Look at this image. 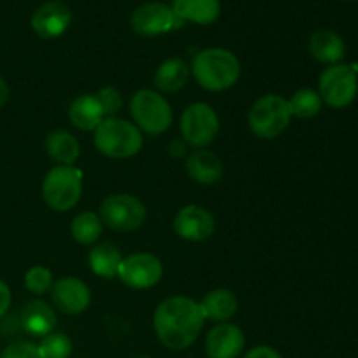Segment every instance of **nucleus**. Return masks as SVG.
Instances as JSON below:
<instances>
[{
    "instance_id": "1",
    "label": "nucleus",
    "mask_w": 358,
    "mask_h": 358,
    "mask_svg": "<svg viewBox=\"0 0 358 358\" xmlns=\"http://www.w3.org/2000/svg\"><path fill=\"white\" fill-rule=\"evenodd\" d=\"M205 322L198 301L185 296H171L161 301L152 317L157 339L171 352L187 350L201 334Z\"/></svg>"
},
{
    "instance_id": "2",
    "label": "nucleus",
    "mask_w": 358,
    "mask_h": 358,
    "mask_svg": "<svg viewBox=\"0 0 358 358\" xmlns=\"http://www.w3.org/2000/svg\"><path fill=\"white\" fill-rule=\"evenodd\" d=\"M192 77L206 91H226L238 83L241 63L234 52L224 48H208L192 59Z\"/></svg>"
},
{
    "instance_id": "3",
    "label": "nucleus",
    "mask_w": 358,
    "mask_h": 358,
    "mask_svg": "<svg viewBox=\"0 0 358 358\" xmlns=\"http://www.w3.org/2000/svg\"><path fill=\"white\" fill-rule=\"evenodd\" d=\"M93 143L101 156L110 159H128L142 150L143 136L131 121L107 117L94 129Z\"/></svg>"
},
{
    "instance_id": "4",
    "label": "nucleus",
    "mask_w": 358,
    "mask_h": 358,
    "mask_svg": "<svg viewBox=\"0 0 358 358\" xmlns=\"http://www.w3.org/2000/svg\"><path fill=\"white\" fill-rule=\"evenodd\" d=\"M133 124L150 136L168 131L173 122V110L161 93L154 90H138L129 100Z\"/></svg>"
},
{
    "instance_id": "5",
    "label": "nucleus",
    "mask_w": 358,
    "mask_h": 358,
    "mask_svg": "<svg viewBox=\"0 0 358 358\" xmlns=\"http://www.w3.org/2000/svg\"><path fill=\"white\" fill-rule=\"evenodd\" d=\"M83 196V171L76 166L56 164L42 182V198L52 212L76 208Z\"/></svg>"
},
{
    "instance_id": "6",
    "label": "nucleus",
    "mask_w": 358,
    "mask_h": 358,
    "mask_svg": "<svg viewBox=\"0 0 358 358\" xmlns=\"http://www.w3.org/2000/svg\"><path fill=\"white\" fill-rule=\"evenodd\" d=\"M292 114L289 100L282 94L268 93L257 98L248 110V126L252 133L262 140L278 138L290 126Z\"/></svg>"
},
{
    "instance_id": "7",
    "label": "nucleus",
    "mask_w": 358,
    "mask_h": 358,
    "mask_svg": "<svg viewBox=\"0 0 358 358\" xmlns=\"http://www.w3.org/2000/svg\"><path fill=\"white\" fill-rule=\"evenodd\" d=\"M100 219L103 226L117 233H131L140 229L147 220V208L136 196L119 192L101 201Z\"/></svg>"
},
{
    "instance_id": "8",
    "label": "nucleus",
    "mask_w": 358,
    "mask_h": 358,
    "mask_svg": "<svg viewBox=\"0 0 358 358\" xmlns=\"http://www.w3.org/2000/svg\"><path fill=\"white\" fill-rule=\"evenodd\" d=\"M220 131V119L212 105L191 103L180 115L182 140L194 149H206Z\"/></svg>"
},
{
    "instance_id": "9",
    "label": "nucleus",
    "mask_w": 358,
    "mask_h": 358,
    "mask_svg": "<svg viewBox=\"0 0 358 358\" xmlns=\"http://www.w3.org/2000/svg\"><path fill=\"white\" fill-rule=\"evenodd\" d=\"M358 93L357 72L350 65L338 63L320 73L318 94L322 101L332 108H345L353 103Z\"/></svg>"
},
{
    "instance_id": "10",
    "label": "nucleus",
    "mask_w": 358,
    "mask_h": 358,
    "mask_svg": "<svg viewBox=\"0 0 358 358\" xmlns=\"http://www.w3.org/2000/svg\"><path fill=\"white\" fill-rule=\"evenodd\" d=\"M163 273L164 268L159 257L149 252H136L128 257H122L117 278L129 289L145 290L157 285L163 278Z\"/></svg>"
},
{
    "instance_id": "11",
    "label": "nucleus",
    "mask_w": 358,
    "mask_h": 358,
    "mask_svg": "<svg viewBox=\"0 0 358 358\" xmlns=\"http://www.w3.org/2000/svg\"><path fill=\"white\" fill-rule=\"evenodd\" d=\"M184 27V21L164 2H147L131 14V28L143 37H156Z\"/></svg>"
},
{
    "instance_id": "12",
    "label": "nucleus",
    "mask_w": 358,
    "mask_h": 358,
    "mask_svg": "<svg viewBox=\"0 0 358 358\" xmlns=\"http://www.w3.org/2000/svg\"><path fill=\"white\" fill-rule=\"evenodd\" d=\"M173 231L182 240L201 243L215 233V217L203 206L187 205L175 215Z\"/></svg>"
},
{
    "instance_id": "13",
    "label": "nucleus",
    "mask_w": 358,
    "mask_h": 358,
    "mask_svg": "<svg viewBox=\"0 0 358 358\" xmlns=\"http://www.w3.org/2000/svg\"><path fill=\"white\" fill-rule=\"evenodd\" d=\"M49 294L56 310L70 317L84 313L91 306L90 287L76 276H63L55 280V285Z\"/></svg>"
},
{
    "instance_id": "14",
    "label": "nucleus",
    "mask_w": 358,
    "mask_h": 358,
    "mask_svg": "<svg viewBox=\"0 0 358 358\" xmlns=\"http://www.w3.org/2000/svg\"><path fill=\"white\" fill-rule=\"evenodd\" d=\"M245 334L231 322L217 324L206 334L205 352L208 358H238L245 350Z\"/></svg>"
},
{
    "instance_id": "15",
    "label": "nucleus",
    "mask_w": 358,
    "mask_h": 358,
    "mask_svg": "<svg viewBox=\"0 0 358 358\" xmlns=\"http://www.w3.org/2000/svg\"><path fill=\"white\" fill-rule=\"evenodd\" d=\"M31 28L42 38H55L65 34L72 23V13L62 0H52L38 7L31 16Z\"/></svg>"
},
{
    "instance_id": "16",
    "label": "nucleus",
    "mask_w": 358,
    "mask_h": 358,
    "mask_svg": "<svg viewBox=\"0 0 358 358\" xmlns=\"http://www.w3.org/2000/svg\"><path fill=\"white\" fill-rule=\"evenodd\" d=\"M185 171L196 184L215 185L224 175V163L212 150L196 149L185 159Z\"/></svg>"
},
{
    "instance_id": "17",
    "label": "nucleus",
    "mask_w": 358,
    "mask_h": 358,
    "mask_svg": "<svg viewBox=\"0 0 358 358\" xmlns=\"http://www.w3.org/2000/svg\"><path fill=\"white\" fill-rule=\"evenodd\" d=\"M310 55L317 62L325 63V65H338L346 55V44L339 34H336L331 28H320L313 31L308 42Z\"/></svg>"
},
{
    "instance_id": "18",
    "label": "nucleus",
    "mask_w": 358,
    "mask_h": 358,
    "mask_svg": "<svg viewBox=\"0 0 358 358\" xmlns=\"http://www.w3.org/2000/svg\"><path fill=\"white\" fill-rule=\"evenodd\" d=\"M21 327L27 334L34 338H44L51 334L56 327V313L52 306H49L45 301L34 299L27 303L20 315Z\"/></svg>"
},
{
    "instance_id": "19",
    "label": "nucleus",
    "mask_w": 358,
    "mask_h": 358,
    "mask_svg": "<svg viewBox=\"0 0 358 358\" xmlns=\"http://www.w3.org/2000/svg\"><path fill=\"white\" fill-rule=\"evenodd\" d=\"M191 77V66L182 58H168L154 73V86L161 94H175L184 90Z\"/></svg>"
},
{
    "instance_id": "20",
    "label": "nucleus",
    "mask_w": 358,
    "mask_h": 358,
    "mask_svg": "<svg viewBox=\"0 0 358 358\" xmlns=\"http://www.w3.org/2000/svg\"><path fill=\"white\" fill-rule=\"evenodd\" d=\"M205 320L224 324L229 322L238 311V299L229 289H213L199 301Z\"/></svg>"
},
{
    "instance_id": "21",
    "label": "nucleus",
    "mask_w": 358,
    "mask_h": 358,
    "mask_svg": "<svg viewBox=\"0 0 358 358\" xmlns=\"http://www.w3.org/2000/svg\"><path fill=\"white\" fill-rule=\"evenodd\" d=\"M103 119V110L94 94H79L69 107V121L80 131H94Z\"/></svg>"
},
{
    "instance_id": "22",
    "label": "nucleus",
    "mask_w": 358,
    "mask_h": 358,
    "mask_svg": "<svg viewBox=\"0 0 358 358\" xmlns=\"http://www.w3.org/2000/svg\"><path fill=\"white\" fill-rule=\"evenodd\" d=\"M122 254L119 247L112 241H101L94 243L87 254V264L91 273L105 280L117 278L119 266H121Z\"/></svg>"
},
{
    "instance_id": "23",
    "label": "nucleus",
    "mask_w": 358,
    "mask_h": 358,
    "mask_svg": "<svg viewBox=\"0 0 358 358\" xmlns=\"http://www.w3.org/2000/svg\"><path fill=\"white\" fill-rule=\"evenodd\" d=\"M45 152L62 166H73L80 156V143L66 129H55L45 136Z\"/></svg>"
},
{
    "instance_id": "24",
    "label": "nucleus",
    "mask_w": 358,
    "mask_h": 358,
    "mask_svg": "<svg viewBox=\"0 0 358 358\" xmlns=\"http://www.w3.org/2000/svg\"><path fill=\"white\" fill-rule=\"evenodd\" d=\"M171 9L182 21H191L196 24H210L219 17V0H173Z\"/></svg>"
},
{
    "instance_id": "25",
    "label": "nucleus",
    "mask_w": 358,
    "mask_h": 358,
    "mask_svg": "<svg viewBox=\"0 0 358 358\" xmlns=\"http://www.w3.org/2000/svg\"><path fill=\"white\" fill-rule=\"evenodd\" d=\"M72 238L79 245H94L103 233V222L94 212H80L70 224Z\"/></svg>"
},
{
    "instance_id": "26",
    "label": "nucleus",
    "mask_w": 358,
    "mask_h": 358,
    "mask_svg": "<svg viewBox=\"0 0 358 358\" xmlns=\"http://www.w3.org/2000/svg\"><path fill=\"white\" fill-rule=\"evenodd\" d=\"M322 105H324V101H322L318 91L310 90V87L297 90L289 100L290 114H292V117L299 119L317 117L322 110Z\"/></svg>"
},
{
    "instance_id": "27",
    "label": "nucleus",
    "mask_w": 358,
    "mask_h": 358,
    "mask_svg": "<svg viewBox=\"0 0 358 358\" xmlns=\"http://www.w3.org/2000/svg\"><path fill=\"white\" fill-rule=\"evenodd\" d=\"M41 358H70L72 355V339L63 332H55L44 336L37 345Z\"/></svg>"
},
{
    "instance_id": "28",
    "label": "nucleus",
    "mask_w": 358,
    "mask_h": 358,
    "mask_svg": "<svg viewBox=\"0 0 358 358\" xmlns=\"http://www.w3.org/2000/svg\"><path fill=\"white\" fill-rule=\"evenodd\" d=\"M52 285H55V276L52 271L45 266H34L24 275V287L28 292L35 294V296H44V294L51 292Z\"/></svg>"
},
{
    "instance_id": "29",
    "label": "nucleus",
    "mask_w": 358,
    "mask_h": 358,
    "mask_svg": "<svg viewBox=\"0 0 358 358\" xmlns=\"http://www.w3.org/2000/svg\"><path fill=\"white\" fill-rule=\"evenodd\" d=\"M98 103H100L101 110H103L105 119L107 117H117V114L122 108V94L117 87L114 86H103L94 93Z\"/></svg>"
},
{
    "instance_id": "30",
    "label": "nucleus",
    "mask_w": 358,
    "mask_h": 358,
    "mask_svg": "<svg viewBox=\"0 0 358 358\" xmlns=\"http://www.w3.org/2000/svg\"><path fill=\"white\" fill-rule=\"evenodd\" d=\"M0 358H41L38 348L31 341H16L0 352Z\"/></svg>"
},
{
    "instance_id": "31",
    "label": "nucleus",
    "mask_w": 358,
    "mask_h": 358,
    "mask_svg": "<svg viewBox=\"0 0 358 358\" xmlns=\"http://www.w3.org/2000/svg\"><path fill=\"white\" fill-rule=\"evenodd\" d=\"M243 358H282V355H280L275 348H271V346L261 345L248 350V352L243 355Z\"/></svg>"
},
{
    "instance_id": "32",
    "label": "nucleus",
    "mask_w": 358,
    "mask_h": 358,
    "mask_svg": "<svg viewBox=\"0 0 358 358\" xmlns=\"http://www.w3.org/2000/svg\"><path fill=\"white\" fill-rule=\"evenodd\" d=\"M10 303H13V296H10V289L7 287L6 282L0 280V318L7 313Z\"/></svg>"
},
{
    "instance_id": "33",
    "label": "nucleus",
    "mask_w": 358,
    "mask_h": 358,
    "mask_svg": "<svg viewBox=\"0 0 358 358\" xmlns=\"http://www.w3.org/2000/svg\"><path fill=\"white\" fill-rule=\"evenodd\" d=\"M187 149H189V145L184 142V140H173L170 145V152L173 157H184V156L187 157L189 156Z\"/></svg>"
},
{
    "instance_id": "34",
    "label": "nucleus",
    "mask_w": 358,
    "mask_h": 358,
    "mask_svg": "<svg viewBox=\"0 0 358 358\" xmlns=\"http://www.w3.org/2000/svg\"><path fill=\"white\" fill-rule=\"evenodd\" d=\"M7 100H9V86L3 80V77L0 76V107H3L7 103Z\"/></svg>"
}]
</instances>
